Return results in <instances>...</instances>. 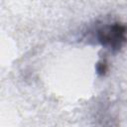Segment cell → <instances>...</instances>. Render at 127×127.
<instances>
[{
    "label": "cell",
    "instance_id": "cell-1",
    "mask_svg": "<svg viewBox=\"0 0 127 127\" xmlns=\"http://www.w3.org/2000/svg\"><path fill=\"white\" fill-rule=\"evenodd\" d=\"M97 40L103 47L117 51L126 42V27L119 23L104 26L97 31Z\"/></svg>",
    "mask_w": 127,
    "mask_h": 127
},
{
    "label": "cell",
    "instance_id": "cell-2",
    "mask_svg": "<svg viewBox=\"0 0 127 127\" xmlns=\"http://www.w3.org/2000/svg\"><path fill=\"white\" fill-rule=\"evenodd\" d=\"M96 68H97V72H98L99 74H104L105 71H106V68H107L106 63H105V62H99Z\"/></svg>",
    "mask_w": 127,
    "mask_h": 127
}]
</instances>
